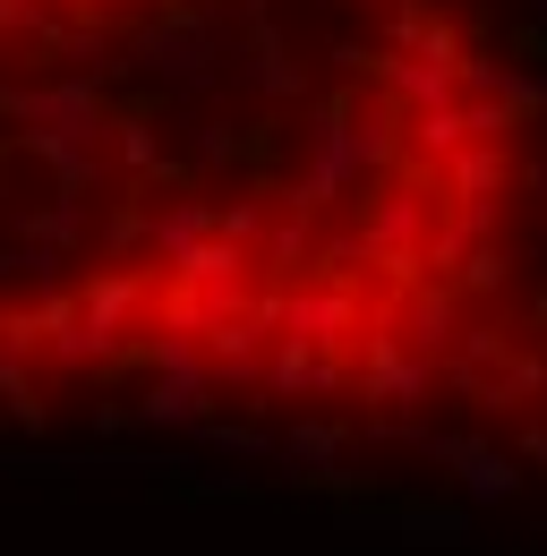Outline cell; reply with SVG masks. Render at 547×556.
<instances>
[{"instance_id":"277c9868","label":"cell","mask_w":547,"mask_h":556,"mask_svg":"<svg viewBox=\"0 0 547 556\" xmlns=\"http://www.w3.org/2000/svg\"><path fill=\"white\" fill-rule=\"evenodd\" d=\"M205 231H214V206H205V198H180L171 214H154V223H145L154 257H189V249H198Z\"/></svg>"},{"instance_id":"6da1fadb","label":"cell","mask_w":547,"mask_h":556,"mask_svg":"<svg viewBox=\"0 0 547 556\" xmlns=\"http://www.w3.org/2000/svg\"><path fill=\"white\" fill-rule=\"evenodd\" d=\"M394 129L385 121H368L359 103H326V112H308V129H300V180H291V214H317L351 198L359 180H377L385 163H394Z\"/></svg>"},{"instance_id":"7a4b0ae2","label":"cell","mask_w":547,"mask_h":556,"mask_svg":"<svg viewBox=\"0 0 547 556\" xmlns=\"http://www.w3.org/2000/svg\"><path fill=\"white\" fill-rule=\"evenodd\" d=\"M137 61L154 77H171V86H198V77L214 70V26H205V17H163V26L137 35Z\"/></svg>"},{"instance_id":"3957f363","label":"cell","mask_w":547,"mask_h":556,"mask_svg":"<svg viewBox=\"0 0 547 556\" xmlns=\"http://www.w3.org/2000/svg\"><path fill=\"white\" fill-rule=\"evenodd\" d=\"M240 77H249L257 94H300V61L282 52V35H274L266 17L249 26V52H240Z\"/></svg>"}]
</instances>
